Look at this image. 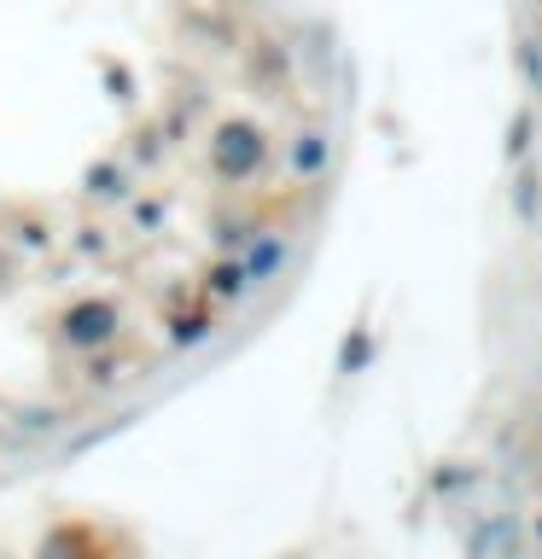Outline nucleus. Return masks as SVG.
Segmentation results:
<instances>
[{"label": "nucleus", "instance_id": "1", "mask_svg": "<svg viewBox=\"0 0 542 559\" xmlns=\"http://www.w3.org/2000/svg\"><path fill=\"white\" fill-rule=\"evenodd\" d=\"M269 157H274V146L251 117H227V122H216V134H210V169H216V181H234V187L257 181V175L269 169Z\"/></svg>", "mask_w": 542, "mask_h": 559}, {"label": "nucleus", "instance_id": "2", "mask_svg": "<svg viewBox=\"0 0 542 559\" xmlns=\"http://www.w3.org/2000/svg\"><path fill=\"white\" fill-rule=\"evenodd\" d=\"M122 338V314L111 297H82V304H70L59 314V344L64 349H82V356H94V349H111Z\"/></svg>", "mask_w": 542, "mask_h": 559}, {"label": "nucleus", "instance_id": "3", "mask_svg": "<svg viewBox=\"0 0 542 559\" xmlns=\"http://www.w3.org/2000/svg\"><path fill=\"white\" fill-rule=\"evenodd\" d=\"M245 274H251V286H274L280 274H286V262H292V245L280 227H257L251 239H245Z\"/></svg>", "mask_w": 542, "mask_h": 559}, {"label": "nucleus", "instance_id": "4", "mask_svg": "<svg viewBox=\"0 0 542 559\" xmlns=\"http://www.w3.org/2000/svg\"><path fill=\"white\" fill-rule=\"evenodd\" d=\"M327 164H332V140L321 129H297L286 140V169L297 175V181H321Z\"/></svg>", "mask_w": 542, "mask_h": 559}, {"label": "nucleus", "instance_id": "5", "mask_svg": "<svg viewBox=\"0 0 542 559\" xmlns=\"http://www.w3.org/2000/svg\"><path fill=\"white\" fill-rule=\"evenodd\" d=\"M204 286H210V297H222V304H239V297L257 292L251 274H245V257H239V251H234V257H216V269L204 274Z\"/></svg>", "mask_w": 542, "mask_h": 559}, {"label": "nucleus", "instance_id": "6", "mask_svg": "<svg viewBox=\"0 0 542 559\" xmlns=\"http://www.w3.org/2000/svg\"><path fill=\"white\" fill-rule=\"evenodd\" d=\"M251 234H257L251 216H216V234H210V239H216L222 257H234V251H245V239H251Z\"/></svg>", "mask_w": 542, "mask_h": 559}, {"label": "nucleus", "instance_id": "7", "mask_svg": "<svg viewBox=\"0 0 542 559\" xmlns=\"http://www.w3.org/2000/svg\"><path fill=\"white\" fill-rule=\"evenodd\" d=\"M502 542H514V524L507 519H490L472 531V559H502Z\"/></svg>", "mask_w": 542, "mask_h": 559}, {"label": "nucleus", "instance_id": "8", "mask_svg": "<svg viewBox=\"0 0 542 559\" xmlns=\"http://www.w3.org/2000/svg\"><path fill=\"white\" fill-rule=\"evenodd\" d=\"M210 338V314H175V321H169V344H204Z\"/></svg>", "mask_w": 542, "mask_h": 559}, {"label": "nucleus", "instance_id": "9", "mask_svg": "<svg viewBox=\"0 0 542 559\" xmlns=\"http://www.w3.org/2000/svg\"><path fill=\"white\" fill-rule=\"evenodd\" d=\"M87 192H94V199H122L129 187H122V169L117 164H94V169H87Z\"/></svg>", "mask_w": 542, "mask_h": 559}, {"label": "nucleus", "instance_id": "10", "mask_svg": "<svg viewBox=\"0 0 542 559\" xmlns=\"http://www.w3.org/2000/svg\"><path fill=\"white\" fill-rule=\"evenodd\" d=\"M531 134H537V117H531V111H519L514 122H507V157H514V164L531 152Z\"/></svg>", "mask_w": 542, "mask_h": 559}, {"label": "nucleus", "instance_id": "11", "mask_svg": "<svg viewBox=\"0 0 542 559\" xmlns=\"http://www.w3.org/2000/svg\"><path fill=\"white\" fill-rule=\"evenodd\" d=\"M514 204H519V222H537V175L531 169L514 181Z\"/></svg>", "mask_w": 542, "mask_h": 559}, {"label": "nucleus", "instance_id": "12", "mask_svg": "<svg viewBox=\"0 0 542 559\" xmlns=\"http://www.w3.org/2000/svg\"><path fill=\"white\" fill-rule=\"evenodd\" d=\"M519 64H525V82L542 94V41H525V47H519Z\"/></svg>", "mask_w": 542, "mask_h": 559}, {"label": "nucleus", "instance_id": "13", "mask_svg": "<svg viewBox=\"0 0 542 559\" xmlns=\"http://www.w3.org/2000/svg\"><path fill=\"white\" fill-rule=\"evenodd\" d=\"M537 542H542V519H537Z\"/></svg>", "mask_w": 542, "mask_h": 559}]
</instances>
